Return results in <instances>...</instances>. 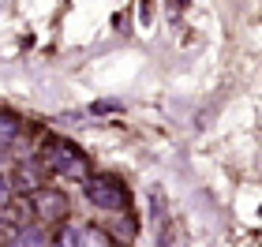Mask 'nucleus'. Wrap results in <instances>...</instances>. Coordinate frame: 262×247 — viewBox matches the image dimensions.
<instances>
[{
    "label": "nucleus",
    "mask_w": 262,
    "mask_h": 247,
    "mask_svg": "<svg viewBox=\"0 0 262 247\" xmlns=\"http://www.w3.org/2000/svg\"><path fill=\"white\" fill-rule=\"evenodd\" d=\"M8 198H11V180H8V176H0V206H4Z\"/></svg>",
    "instance_id": "1a4fd4ad"
},
{
    "label": "nucleus",
    "mask_w": 262,
    "mask_h": 247,
    "mask_svg": "<svg viewBox=\"0 0 262 247\" xmlns=\"http://www.w3.org/2000/svg\"><path fill=\"white\" fill-rule=\"evenodd\" d=\"M41 172H45V165L41 161H19L15 165V172H11V191H34L38 195L41 191Z\"/></svg>",
    "instance_id": "7ed1b4c3"
},
{
    "label": "nucleus",
    "mask_w": 262,
    "mask_h": 247,
    "mask_svg": "<svg viewBox=\"0 0 262 247\" xmlns=\"http://www.w3.org/2000/svg\"><path fill=\"white\" fill-rule=\"evenodd\" d=\"M86 198L98 210H105V214H124L127 210V187H124L120 176H109V172L86 180Z\"/></svg>",
    "instance_id": "f03ea898"
},
{
    "label": "nucleus",
    "mask_w": 262,
    "mask_h": 247,
    "mask_svg": "<svg viewBox=\"0 0 262 247\" xmlns=\"http://www.w3.org/2000/svg\"><path fill=\"white\" fill-rule=\"evenodd\" d=\"M8 247H53V240L41 225H27V229H19L15 236H11Z\"/></svg>",
    "instance_id": "39448f33"
},
{
    "label": "nucleus",
    "mask_w": 262,
    "mask_h": 247,
    "mask_svg": "<svg viewBox=\"0 0 262 247\" xmlns=\"http://www.w3.org/2000/svg\"><path fill=\"white\" fill-rule=\"evenodd\" d=\"M15 143H19V116L0 109V158H4Z\"/></svg>",
    "instance_id": "423d86ee"
},
{
    "label": "nucleus",
    "mask_w": 262,
    "mask_h": 247,
    "mask_svg": "<svg viewBox=\"0 0 262 247\" xmlns=\"http://www.w3.org/2000/svg\"><path fill=\"white\" fill-rule=\"evenodd\" d=\"M34 206H38V217H41V221H60V217L68 214L64 191H53V187H41V191L34 195Z\"/></svg>",
    "instance_id": "20e7f679"
},
{
    "label": "nucleus",
    "mask_w": 262,
    "mask_h": 247,
    "mask_svg": "<svg viewBox=\"0 0 262 247\" xmlns=\"http://www.w3.org/2000/svg\"><path fill=\"white\" fill-rule=\"evenodd\" d=\"M53 247H79V229H60L56 232V240H53Z\"/></svg>",
    "instance_id": "6e6552de"
},
{
    "label": "nucleus",
    "mask_w": 262,
    "mask_h": 247,
    "mask_svg": "<svg viewBox=\"0 0 262 247\" xmlns=\"http://www.w3.org/2000/svg\"><path fill=\"white\" fill-rule=\"evenodd\" d=\"M41 165L53 169L56 176H68V180H79V184L90 180V158L71 139H49L41 146Z\"/></svg>",
    "instance_id": "f257e3e1"
},
{
    "label": "nucleus",
    "mask_w": 262,
    "mask_h": 247,
    "mask_svg": "<svg viewBox=\"0 0 262 247\" xmlns=\"http://www.w3.org/2000/svg\"><path fill=\"white\" fill-rule=\"evenodd\" d=\"M79 247H113V236L98 225H82L79 229Z\"/></svg>",
    "instance_id": "0eeeda50"
}]
</instances>
